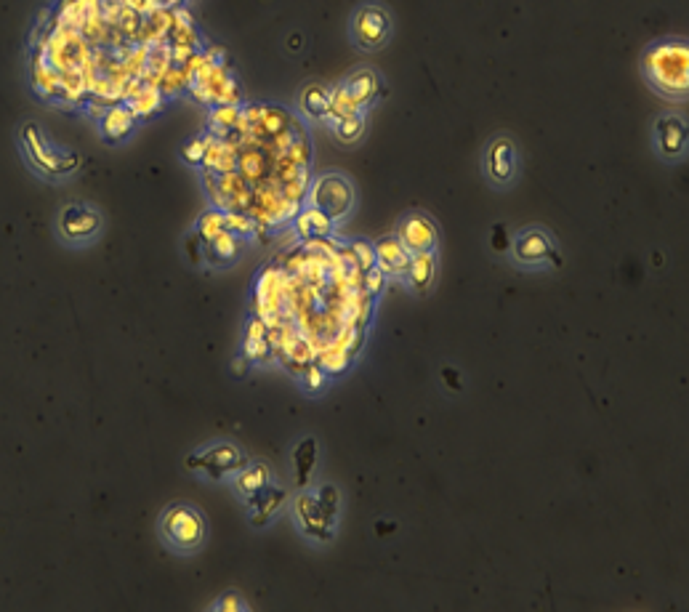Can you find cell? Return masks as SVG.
I'll use <instances>...</instances> for the list:
<instances>
[{
  "instance_id": "f546056e",
  "label": "cell",
  "mask_w": 689,
  "mask_h": 612,
  "mask_svg": "<svg viewBox=\"0 0 689 612\" xmlns=\"http://www.w3.org/2000/svg\"><path fill=\"white\" fill-rule=\"evenodd\" d=\"M298 373H301V384H304V389L309 394L322 392V389L328 386V373H325L317 362H309V365H304Z\"/></svg>"
},
{
  "instance_id": "e575fe53",
  "label": "cell",
  "mask_w": 689,
  "mask_h": 612,
  "mask_svg": "<svg viewBox=\"0 0 689 612\" xmlns=\"http://www.w3.org/2000/svg\"><path fill=\"white\" fill-rule=\"evenodd\" d=\"M442 381H445L447 389H453V392H463V378H461V373L453 368V365H445V368H442Z\"/></svg>"
},
{
  "instance_id": "4dcf8cb0",
  "label": "cell",
  "mask_w": 689,
  "mask_h": 612,
  "mask_svg": "<svg viewBox=\"0 0 689 612\" xmlns=\"http://www.w3.org/2000/svg\"><path fill=\"white\" fill-rule=\"evenodd\" d=\"M352 259L362 275H365L368 269L376 267V251H373V245L365 243V240H357V243L352 245Z\"/></svg>"
},
{
  "instance_id": "f1b7e54d",
  "label": "cell",
  "mask_w": 689,
  "mask_h": 612,
  "mask_svg": "<svg viewBox=\"0 0 689 612\" xmlns=\"http://www.w3.org/2000/svg\"><path fill=\"white\" fill-rule=\"evenodd\" d=\"M195 232L200 237H203L205 243H208L211 237L219 235V232H224V211H219V208H211V211H205L203 216L197 219Z\"/></svg>"
},
{
  "instance_id": "52a82bcc",
  "label": "cell",
  "mask_w": 689,
  "mask_h": 612,
  "mask_svg": "<svg viewBox=\"0 0 689 612\" xmlns=\"http://www.w3.org/2000/svg\"><path fill=\"white\" fill-rule=\"evenodd\" d=\"M251 458L243 450L232 445V442H216L211 448L200 450L195 456L187 458V469L200 471L213 482H221L224 477H235L237 471L245 469Z\"/></svg>"
},
{
  "instance_id": "d6a6232c",
  "label": "cell",
  "mask_w": 689,
  "mask_h": 612,
  "mask_svg": "<svg viewBox=\"0 0 689 612\" xmlns=\"http://www.w3.org/2000/svg\"><path fill=\"white\" fill-rule=\"evenodd\" d=\"M184 248H187V259L192 267H200L205 261V240L197 232H189V237L184 240Z\"/></svg>"
},
{
  "instance_id": "4316f807",
  "label": "cell",
  "mask_w": 689,
  "mask_h": 612,
  "mask_svg": "<svg viewBox=\"0 0 689 612\" xmlns=\"http://www.w3.org/2000/svg\"><path fill=\"white\" fill-rule=\"evenodd\" d=\"M224 229L235 232V235L243 237V240H251V237H256V232H259V221L245 211H224Z\"/></svg>"
},
{
  "instance_id": "7c38bea8",
  "label": "cell",
  "mask_w": 689,
  "mask_h": 612,
  "mask_svg": "<svg viewBox=\"0 0 689 612\" xmlns=\"http://www.w3.org/2000/svg\"><path fill=\"white\" fill-rule=\"evenodd\" d=\"M689 128L679 115H663L655 120V150L663 160H682L687 155Z\"/></svg>"
},
{
  "instance_id": "8d00e7d4",
  "label": "cell",
  "mask_w": 689,
  "mask_h": 612,
  "mask_svg": "<svg viewBox=\"0 0 689 612\" xmlns=\"http://www.w3.org/2000/svg\"><path fill=\"white\" fill-rule=\"evenodd\" d=\"M493 248L495 251H501V253H506L511 248V235H506V227H503V224H498V227H495Z\"/></svg>"
},
{
  "instance_id": "5b68a950",
  "label": "cell",
  "mask_w": 689,
  "mask_h": 612,
  "mask_svg": "<svg viewBox=\"0 0 689 612\" xmlns=\"http://www.w3.org/2000/svg\"><path fill=\"white\" fill-rule=\"evenodd\" d=\"M511 259L517 261L519 267L527 269H541V267H562V253L556 248L554 237L541 227H525L519 229L517 235L511 237Z\"/></svg>"
},
{
  "instance_id": "8fae6325",
  "label": "cell",
  "mask_w": 689,
  "mask_h": 612,
  "mask_svg": "<svg viewBox=\"0 0 689 612\" xmlns=\"http://www.w3.org/2000/svg\"><path fill=\"white\" fill-rule=\"evenodd\" d=\"M394 235L400 237V243L408 248L410 253H423V251H437L439 243V229L434 224L431 216L421 211L405 213L397 224V232Z\"/></svg>"
},
{
  "instance_id": "74e56055",
  "label": "cell",
  "mask_w": 689,
  "mask_h": 612,
  "mask_svg": "<svg viewBox=\"0 0 689 612\" xmlns=\"http://www.w3.org/2000/svg\"><path fill=\"white\" fill-rule=\"evenodd\" d=\"M235 362L237 365H232V370H235L237 376H243L245 368H248V360H245V357H240V360H235Z\"/></svg>"
},
{
  "instance_id": "30bf717a",
  "label": "cell",
  "mask_w": 689,
  "mask_h": 612,
  "mask_svg": "<svg viewBox=\"0 0 689 612\" xmlns=\"http://www.w3.org/2000/svg\"><path fill=\"white\" fill-rule=\"evenodd\" d=\"M293 506H296V519L306 538H314V541L320 543L333 541V535H336V517H330L328 511L322 509L317 495L298 493Z\"/></svg>"
},
{
  "instance_id": "9c48e42d",
  "label": "cell",
  "mask_w": 689,
  "mask_h": 612,
  "mask_svg": "<svg viewBox=\"0 0 689 612\" xmlns=\"http://www.w3.org/2000/svg\"><path fill=\"white\" fill-rule=\"evenodd\" d=\"M519 173V147L509 136H498L485 150V176L495 187H506Z\"/></svg>"
},
{
  "instance_id": "7a4b0ae2",
  "label": "cell",
  "mask_w": 689,
  "mask_h": 612,
  "mask_svg": "<svg viewBox=\"0 0 689 612\" xmlns=\"http://www.w3.org/2000/svg\"><path fill=\"white\" fill-rule=\"evenodd\" d=\"M19 144H22L24 157L30 160L38 176L48 181L70 179L72 173L80 171L83 157L70 147H59L35 120H27L19 126Z\"/></svg>"
},
{
  "instance_id": "5bb4252c",
  "label": "cell",
  "mask_w": 689,
  "mask_h": 612,
  "mask_svg": "<svg viewBox=\"0 0 689 612\" xmlns=\"http://www.w3.org/2000/svg\"><path fill=\"white\" fill-rule=\"evenodd\" d=\"M136 128V115L128 104H112L104 110V115L99 118V131H102V139L107 144H120L126 142L128 136L134 134Z\"/></svg>"
},
{
  "instance_id": "d590c367",
  "label": "cell",
  "mask_w": 689,
  "mask_h": 612,
  "mask_svg": "<svg viewBox=\"0 0 689 612\" xmlns=\"http://www.w3.org/2000/svg\"><path fill=\"white\" fill-rule=\"evenodd\" d=\"M384 272L378 267H373V269H368L365 272V285H368V291L376 296V293H381V288H384Z\"/></svg>"
},
{
  "instance_id": "ffe728a7",
  "label": "cell",
  "mask_w": 689,
  "mask_h": 612,
  "mask_svg": "<svg viewBox=\"0 0 689 612\" xmlns=\"http://www.w3.org/2000/svg\"><path fill=\"white\" fill-rule=\"evenodd\" d=\"M237 150H240V157H237V173L256 189V184H259L269 171L267 157H264L261 150H256V147H243V144H237Z\"/></svg>"
},
{
  "instance_id": "603a6c76",
  "label": "cell",
  "mask_w": 689,
  "mask_h": 612,
  "mask_svg": "<svg viewBox=\"0 0 689 612\" xmlns=\"http://www.w3.org/2000/svg\"><path fill=\"white\" fill-rule=\"evenodd\" d=\"M314 466H317V440L306 437L293 450V469H296V485L298 490H306L309 477H312Z\"/></svg>"
},
{
  "instance_id": "44dd1931",
  "label": "cell",
  "mask_w": 689,
  "mask_h": 612,
  "mask_svg": "<svg viewBox=\"0 0 689 612\" xmlns=\"http://www.w3.org/2000/svg\"><path fill=\"white\" fill-rule=\"evenodd\" d=\"M269 482H272V469H269L267 463H261V461L248 463L245 469H240L235 474V487H237V493L243 495V498L264 490Z\"/></svg>"
},
{
  "instance_id": "d4e9b609",
  "label": "cell",
  "mask_w": 689,
  "mask_h": 612,
  "mask_svg": "<svg viewBox=\"0 0 689 612\" xmlns=\"http://www.w3.org/2000/svg\"><path fill=\"white\" fill-rule=\"evenodd\" d=\"M330 123H333V136H336L341 144L360 142L362 134H365V115H362V110L352 112V115H344V118L330 120Z\"/></svg>"
},
{
  "instance_id": "9a60e30c",
  "label": "cell",
  "mask_w": 689,
  "mask_h": 612,
  "mask_svg": "<svg viewBox=\"0 0 689 612\" xmlns=\"http://www.w3.org/2000/svg\"><path fill=\"white\" fill-rule=\"evenodd\" d=\"M285 501H288V490H285V487H275L272 482H269L264 490H259V493L248 495V498H245V506H248V511H253L251 525H269V519L275 517Z\"/></svg>"
},
{
  "instance_id": "83f0119b",
  "label": "cell",
  "mask_w": 689,
  "mask_h": 612,
  "mask_svg": "<svg viewBox=\"0 0 689 612\" xmlns=\"http://www.w3.org/2000/svg\"><path fill=\"white\" fill-rule=\"evenodd\" d=\"M208 139H211V134L205 136H192L189 142L181 144V160L187 165H192V168H203V157H205V150H208Z\"/></svg>"
},
{
  "instance_id": "1f68e13d",
  "label": "cell",
  "mask_w": 689,
  "mask_h": 612,
  "mask_svg": "<svg viewBox=\"0 0 689 612\" xmlns=\"http://www.w3.org/2000/svg\"><path fill=\"white\" fill-rule=\"evenodd\" d=\"M314 495H317V501H320V506L328 511L330 517H338V511H341V493H338L336 487L322 485L314 490Z\"/></svg>"
},
{
  "instance_id": "ba28073f",
  "label": "cell",
  "mask_w": 689,
  "mask_h": 612,
  "mask_svg": "<svg viewBox=\"0 0 689 612\" xmlns=\"http://www.w3.org/2000/svg\"><path fill=\"white\" fill-rule=\"evenodd\" d=\"M309 205L322 208L333 221L344 219L354 205L352 181L346 179V176H336V173L320 176L312 184V189H309Z\"/></svg>"
},
{
  "instance_id": "3957f363",
  "label": "cell",
  "mask_w": 689,
  "mask_h": 612,
  "mask_svg": "<svg viewBox=\"0 0 689 612\" xmlns=\"http://www.w3.org/2000/svg\"><path fill=\"white\" fill-rule=\"evenodd\" d=\"M205 533H208L205 517L195 506H187V503L168 506L163 517H160V535H163V541L171 549L181 551V554L200 549L205 541Z\"/></svg>"
},
{
  "instance_id": "cb8c5ba5",
  "label": "cell",
  "mask_w": 689,
  "mask_h": 612,
  "mask_svg": "<svg viewBox=\"0 0 689 612\" xmlns=\"http://www.w3.org/2000/svg\"><path fill=\"white\" fill-rule=\"evenodd\" d=\"M240 104H216L208 115V134L216 139H229L235 134L237 120H240Z\"/></svg>"
},
{
  "instance_id": "484cf974",
  "label": "cell",
  "mask_w": 689,
  "mask_h": 612,
  "mask_svg": "<svg viewBox=\"0 0 689 612\" xmlns=\"http://www.w3.org/2000/svg\"><path fill=\"white\" fill-rule=\"evenodd\" d=\"M160 104H163V96H160V88L157 86H144V88H136L134 96L128 99V107L134 110L136 118H144V115H152V112L160 110Z\"/></svg>"
},
{
  "instance_id": "ac0fdd59",
  "label": "cell",
  "mask_w": 689,
  "mask_h": 612,
  "mask_svg": "<svg viewBox=\"0 0 689 612\" xmlns=\"http://www.w3.org/2000/svg\"><path fill=\"white\" fill-rule=\"evenodd\" d=\"M405 277H408L410 288H413L418 296H426V293L431 291L434 280H437V256H434V251L413 253Z\"/></svg>"
},
{
  "instance_id": "2e32d148",
  "label": "cell",
  "mask_w": 689,
  "mask_h": 612,
  "mask_svg": "<svg viewBox=\"0 0 689 612\" xmlns=\"http://www.w3.org/2000/svg\"><path fill=\"white\" fill-rule=\"evenodd\" d=\"M245 243H248V240H243V237H237L235 232L224 229V232H219V235L211 237V240L205 243V261H208L213 269L232 267V264L240 259V253L245 251Z\"/></svg>"
},
{
  "instance_id": "277c9868",
  "label": "cell",
  "mask_w": 689,
  "mask_h": 612,
  "mask_svg": "<svg viewBox=\"0 0 689 612\" xmlns=\"http://www.w3.org/2000/svg\"><path fill=\"white\" fill-rule=\"evenodd\" d=\"M349 32H352L354 46L362 48V51H381L384 46H389L394 32L389 8L381 6V3H362L354 11Z\"/></svg>"
},
{
  "instance_id": "6da1fadb",
  "label": "cell",
  "mask_w": 689,
  "mask_h": 612,
  "mask_svg": "<svg viewBox=\"0 0 689 612\" xmlns=\"http://www.w3.org/2000/svg\"><path fill=\"white\" fill-rule=\"evenodd\" d=\"M642 72L652 91L666 99H687L689 46L684 38L658 40L642 56Z\"/></svg>"
},
{
  "instance_id": "4fadbf2b",
  "label": "cell",
  "mask_w": 689,
  "mask_h": 612,
  "mask_svg": "<svg viewBox=\"0 0 689 612\" xmlns=\"http://www.w3.org/2000/svg\"><path fill=\"white\" fill-rule=\"evenodd\" d=\"M373 251H376V267L384 272L386 277H400L408 272L410 256L413 253L400 243L397 235H384L378 243H373Z\"/></svg>"
},
{
  "instance_id": "d6986e66",
  "label": "cell",
  "mask_w": 689,
  "mask_h": 612,
  "mask_svg": "<svg viewBox=\"0 0 689 612\" xmlns=\"http://www.w3.org/2000/svg\"><path fill=\"white\" fill-rule=\"evenodd\" d=\"M333 224L336 221L317 205H306L304 211H298L296 216V229L301 237H330L333 235Z\"/></svg>"
},
{
  "instance_id": "8992f818",
  "label": "cell",
  "mask_w": 689,
  "mask_h": 612,
  "mask_svg": "<svg viewBox=\"0 0 689 612\" xmlns=\"http://www.w3.org/2000/svg\"><path fill=\"white\" fill-rule=\"evenodd\" d=\"M104 227L99 208L91 203H70L64 205L56 219V235L64 245H88L94 243Z\"/></svg>"
},
{
  "instance_id": "836d02e7",
  "label": "cell",
  "mask_w": 689,
  "mask_h": 612,
  "mask_svg": "<svg viewBox=\"0 0 689 612\" xmlns=\"http://www.w3.org/2000/svg\"><path fill=\"white\" fill-rule=\"evenodd\" d=\"M211 610H219V612H245L251 610V607L245 605L243 597L237 594V591H229V594H224V597L216 602V605L211 607Z\"/></svg>"
},
{
  "instance_id": "e0dca14e",
  "label": "cell",
  "mask_w": 689,
  "mask_h": 612,
  "mask_svg": "<svg viewBox=\"0 0 689 612\" xmlns=\"http://www.w3.org/2000/svg\"><path fill=\"white\" fill-rule=\"evenodd\" d=\"M341 91L352 99L354 107L362 110V107H368L381 94V80H378V75L373 70H357L344 80Z\"/></svg>"
},
{
  "instance_id": "7402d4cb",
  "label": "cell",
  "mask_w": 689,
  "mask_h": 612,
  "mask_svg": "<svg viewBox=\"0 0 689 612\" xmlns=\"http://www.w3.org/2000/svg\"><path fill=\"white\" fill-rule=\"evenodd\" d=\"M328 107H330V91L320 83H309V86L301 91L298 96V110L304 112L306 118L312 120H325L328 118Z\"/></svg>"
}]
</instances>
